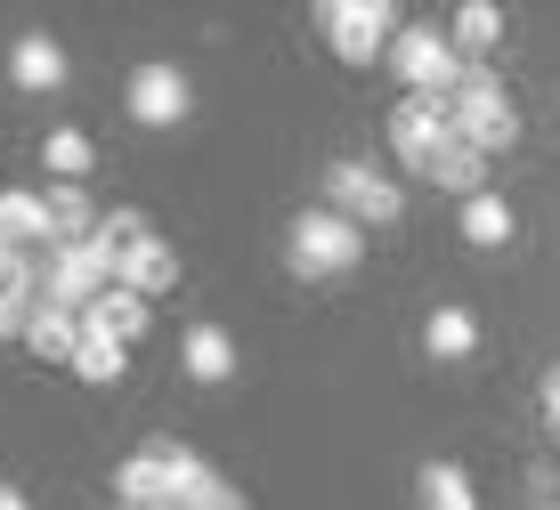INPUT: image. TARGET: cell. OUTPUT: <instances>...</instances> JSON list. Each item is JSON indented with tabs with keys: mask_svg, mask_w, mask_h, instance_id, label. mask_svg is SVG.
Instances as JSON below:
<instances>
[{
	"mask_svg": "<svg viewBox=\"0 0 560 510\" xmlns=\"http://www.w3.org/2000/svg\"><path fill=\"white\" fill-rule=\"evenodd\" d=\"M171 510H244V495H236V486H228V478H220V470H203V478H196V486H187V495H179V502H171Z\"/></svg>",
	"mask_w": 560,
	"mask_h": 510,
	"instance_id": "cell-23",
	"label": "cell"
},
{
	"mask_svg": "<svg viewBox=\"0 0 560 510\" xmlns=\"http://www.w3.org/2000/svg\"><path fill=\"white\" fill-rule=\"evenodd\" d=\"M415 495H422V510H479V486H471V470L463 462H422L415 470Z\"/></svg>",
	"mask_w": 560,
	"mask_h": 510,
	"instance_id": "cell-20",
	"label": "cell"
},
{
	"mask_svg": "<svg viewBox=\"0 0 560 510\" xmlns=\"http://www.w3.org/2000/svg\"><path fill=\"white\" fill-rule=\"evenodd\" d=\"M422 357L431 365H471L479 357V317L463 300H439L431 317H422Z\"/></svg>",
	"mask_w": 560,
	"mask_h": 510,
	"instance_id": "cell-12",
	"label": "cell"
},
{
	"mask_svg": "<svg viewBox=\"0 0 560 510\" xmlns=\"http://www.w3.org/2000/svg\"><path fill=\"white\" fill-rule=\"evenodd\" d=\"M0 251H9V244H0Z\"/></svg>",
	"mask_w": 560,
	"mask_h": 510,
	"instance_id": "cell-27",
	"label": "cell"
},
{
	"mask_svg": "<svg viewBox=\"0 0 560 510\" xmlns=\"http://www.w3.org/2000/svg\"><path fill=\"white\" fill-rule=\"evenodd\" d=\"M422 179H431L439 194H455V203H471V194H488L495 187V163H488V154H471V146H439L431 154V170H422Z\"/></svg>",
	"mask_w": 560,
	"mask_h": 510,
	"instance_id": "cell-15",
	"label": "cell"
},
{
	"mask_svg": "<svg viewBox=\"0 0 560 510\" xmlns=\"http://www.w3.org/2000/svg\"><path fill=\"white\" fill-rule=\"evenodd\" d=\"M25 348L33 357H49V365H66L73 348H82V317H73V308H33V324H25Z\"/></svg>",
	"mask_w": 560,
	"mask_h": 510,
	"instance_id": "cell-21",
	"label": "cell"
},
{
	"mask_svg": "<svg viewBox=\"0 0 560 510\" xmlns=\"http://www.w3.org/2000/svg\"><path fill=\"white\" fill-rule=\"evenodd\" d=\"M114 284L139 292V300L154 308L171 284H179V251H171V235H139V244H122V251H114Z\"/></svg>",
	"mask_w": 560,
	"mask_h": 510,
	"instance_id": "cell-9",
	"label": "cell"
},
{
	"mask_svg": "<svg viewBox=\"0 0 560 510\" xmlns=\"http://www.w3.org/2000/svg\"><path fill=\"white\" fill-rule=\"evenodd\" d=\"M0 510H33L25 495H16V486H0Z\"/></svg>",
	"mask_w": 560,
	"mask_h": 510,
	"instance_id": "cell-25",
	"label": "cell"
},
{
	"mask_svg": "<svg viewBox=\"0 0 560 510\" xmlns=\"http://www.w3.org/2000/svg\"><path fill=\"white\" fill-rule=\"evenodd\" d=\"M82 332H106V341H122V348H139L147 332H154V308L139 300V292H122V284H106L98 300L82 308Z\"/></svg>",
	"mask_w": 560,
	"mask_h": 510,
	"instance_id": "cell-14",
	"label": "cell"
},
{
	"mask_svg": "<svg viewBox=\"0 0 560 510\" xmlns=\"http://www.w3.org/2000/svg\"><path fill=\"white\" fill-rule=\"evenodd\" d=\"M122 106H130V122H139V130H179L187 114H196V82H187L171 57H147V66H130Z\"/></svg>",
	"mask_w": 560,
	"mask_h": 510,
	"instance_id": "cell-7",
	"label": "cell"
},
{
	"mask_svg": "<svg viewBox=\"0 0 560 510\" xmlns=\"http://www.w3.org/2000/svg\"><path fill=\"white\" fill-rule=\"evenodd\" d=\"M439 33H447V49L463 66H495V49H504V9H495V0H463Z\"/></svg>",
	"mask_w": 560,
	"mask_h": 510,
	"instance_id": "cell-11",
	"label": "cell"
},
{
	"mask_svg": "<svg viewBox=\"0 0 560 510\" xmlns=\"http://www.w3.org/2000/svg\"><path fill=\"white\" fill-rule=\"evenodd\" d=\"M536 510H552V502H536Z\"/></svg>",
	"mask_w": 560,
	"mask_h": 510,
	"instance_id": "cell-26",
	"label": "cell"
},
{
	"mask_svg": "<svg viewBox=\"0 0 560 510\" xmlns=\"http://www.w3.org/2000/svg\"><path fill=\"white\" fill-rule=\"evenodd\" d=\"M42 170H49V187H82L90 170H98V139L73 130V122H57L49 139H42Z\"/></svg>",
	"mask_w": 560,
	"mask_h": 510,
	"instance_id": "cell-17",
	"label": "cell"
},
{
	"mask_svg": "<svg viewBox=\"0 0 560 510\" xmlns=\"http://www.w3.org/2000/svg\"><path fill=\"white\" fill-rule=\"evenodd\" d=\"M382 66L407 82V97H447L463 82V57L447 49V33H439V25H398V41H390Z\"/></svg>",
	"mask_w": 560,
	"mask_h": 510,
	"instance_id": "cell-6",
	"label": "cell"
},
{
	"mask_svg": "<svg viewBox=\"0 0 560 510\" xmlns=\"http://www.w3.org/2000/svg\"><path fill=\"white\" fill-rule=\"evenodd\" d=\"M512 235H520V211H512V203H504L495 187L463 203V244H471V251H504Z\"/></svg>",
	"mask_w": 560,
	"mask_h": 510,
	"instance_id": "cell-19",
	"label": "cell"
},
{
	"mask_svg": "<svg viewBox=\"0 0 560 510\" xmlns=\"http://www.w3.org/2000/svg\"><path fill=\"white\" fill-rule=\"evenodd\" d=\"M0 244H9V251H49L42 187H0Z\"/></svg>",
	"mask_w": 560,
	"mask_h": 510,
	"instance_id": "cell-16",
	"label": "cell"
},
{
	"mask_svg": "<svg viewBox=\"0 0 560 510\" xmlns=\"http://www.w3.org/2000/svg\"><path fill=\"white\" fill-rule=\"evenodd\" d=\"M66 372H73V381H90V389H114V381L130 372V348L106 341V332H82V348L66 357Z\"/></svg>",
	"mask_w": 560,
	"mask_h": 510,
	"instance_id": "cell-22",
	"label": "cell"
},
{
	"mask_svg": "<svg viewBox=\"0 0 560 510\" xmlns=\"http://www.w3.org/2000/svg\"><path fill=\"white\" fill-rule=\"evenodd\" d=\"M179 365H187V381H203V389L236 381V341H228V324L196 317V324L179 332Z\"/></svg>",
	"mask_w": 560,
	"mask_h": 510,
	"instance_id": "cell-13",
	"label": "cell"
},
{
	"mask_svg": "<svg viewBox=\"0 0 560 510\" xmlns=\"http://www.w3.org/2000/svg\"><path fill=\"white\" fill-rule=\"evenodd\" d=\"M106 284H114V244H106V235L42 251V300H49V308H73V317H82Z\"/></svg>",
	"mask_w": 560,
	"mask_h": 510,
	"instance_id": "cell-5",
	"label": "cell"
},
{
	"mask_svg": "<svg viewBox=\"0 0 560 510\" xmlns=\"http://www.w3.org/2000/svg\"><path fill=\"white\" fill-rule=\"evenodd\" d=\"M317 25H325V41H334L341 66H382L407 16H398L390 0H325V9H317Z\"/></svg>",
	"mask_w": 560,
	"mask_h": 510,
	"instance_id": "cell-4",
	"label": "cell"
},
{
	"mask_svg": "<svg viewBox=\"0 0 560 510\" xmlns=\"http://www.w3.org/2000/svg\"><path fill=\"white\" fill-rule=\"evenodd\" d=\"M439 146H447V97H398V106H390V154H398V170H431Z\"/></svg>",
	"mask_w": 560,
	"mask_h": 510,
	"instance_id": "cell-8",
	"label": "cell"
},
{
	"mask_svg": "<svg viewBox=\"0 0 560 510\" xmlns=\"http://www.w3.org/2000/svg\"><path fill=\"white\" fill-rule=\"evenodd\" d=\"M365 260V227H350L341 211H301L293 235H284V268H293L301 284H325V276H350Z\"/></svg>",
	"mask_w": 560,
	"mask_h": 510,
	"instance_id": "cell-2",
	"label": "cell"
},
{
	"mask_svg": "<svg viewBox=\"0 0 560 510\" xmlns=\"http://www.w3.org/2000/svg\"><path fill=\"white\" fill-rule=\"evenodd\" d=\"M42 211H49V251L98 235V203H90V187H42Z\"/></svg>",
	"mask_w": 560,
	"mask_h": 510,
	"instance_id": "cell-18",
	"label": "cell"
},
{
	"mask_svg": "<svg viewBox=\"0 0 560 510\" xmlns=\"http://www.w3.org/2000/svg\"><path fill=\"white\" fill-rule=\"evenodd\" d=\"M536 414H545V429L560 438V365H545V372H536Z\"/></svg>",
	"mask_w": 560,
	"mask_h": 510,
	"instance_id": "cell-24",
	"label": "cell"
},
{
	"mask_svg": "<svg viewBox=\"0 0 560 510\" xmlns=\"http://www.w3.org/2000/svg\"><path fill=\"white\" fill-rule=\"evenodd\" d=\"M66 41H57V33H16L9 41V82L25 90V97H57L66 90Z\"/></svg>",
	"mask_w": 560,
	"mask_h": 510,
	"instance_id": "cell-10",
	"label": "cell"
},
{
	"mask_svg": "<svg viewBox=\"0 0 560 510\" xmlns=\"http://www.w3.org/2000/svg\"><path fill=\"white\" fill-rule=\"evenodd\" d=\"M447 139L488 154V163L520 146V106H512V90L495 82V66H463V82L447 90Z\"/></svg>",
	"mask_w": 560,
	"mask_h": 510,
	"instance_id": "cell-1",
	"label": "cell"
},
{
	"mask_svg": "<svg viewBox=\"0 0 560 510\" xmlns=\"http://www.w3.org/2000/svg\"><path fill=\"white\" fill-rule=\"evenodd\" d=\"M325 211H341L350 227H398L407 220V187L390 170H365V163H325Z\"/></svg>",
	"mask_w": 560,
	"mask_h": 510,
	"instance_id": "cell-3",
	"label": "cell"
}]
</instances>
